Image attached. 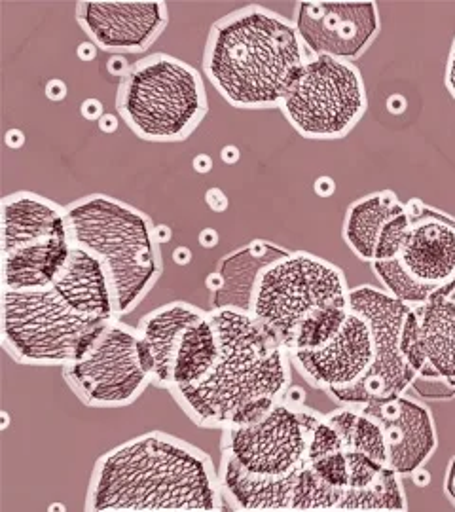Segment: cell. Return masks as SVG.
Wrapping results in <instances>:
<instances>
[{"label":"cell","instance_id":"7402d4cb","mask_svg":"<svg viewBox=\"0 0 455 512\" xmlns=\"http://www.w3.org/2000/svg\"><path fill=\"white\" fill-rule=\"evenodd\" d=\"M418 313L421 344L427 368L416 374L442 378L455 385V302L446 294H437L425 304L414 306Z\"/></svg>","mask_w":455,"mask_h":512},{"label":"cell","instance_id":"ba28073f","mask_svg":"<svg viewBox=\"0 0 455 512\" xmlns=\"http://www.w3.org/2000/svg\"><path fill=\"white\" fill-rule=\"evenodd\" d=\"M279 109L304 139H342L368 110L363 74L349 61L311 57Z\"/></svg>","mask_w":455,"mask_h":512},{"label":"cell","instance_id":"6da1fadb","mask_svg":"<svg viewBox=\"0 0 455 512\" xmlns=\"http://www.w3.org/2000/svg\"><path fill=\"white\" fill-rule=\"evenodd\" d=\"M219 471L198 446L150 431L97 459L86 511H224Z\"/></svg>","mask_w":455,"mask_h":512},{"label":"cell","instance_id":"f546056e","mask_svg":"<svg viewBox=\"0 0 455 512\" xmlns=\"http://www.w3.org/2000/svg\"><path fill=\"white\" fill-rule=\"evenodd\" d=\"M319 480L327 486L346 495L349 486V463H347L346 450H336L323 456L306 458L304 461Z\"/></svg>","mask_w":455,"mask_h":512},{"label":"cell","instance_id":"277c9868","mask_svg":"<svg viewBox=\"0 0 455 512\" xmlns=\"http://www.w3.org/2000/svg\"><path fill=\"white\" fill-rule=\"evenodd\" d=\"M74 245L97 256L109 270L120 319L135 310L162 275L160 239L143 211L107 194L67 205Z\"/></svg>","mask_w":455,"mask_h":512},{"label":"cell","instance_id":"ffe728a7","mask_svg":"<svg viewBox=\"0 0 455 512\" xmlns=\"http://www.w3.org/2000/svg\"><path fill=\"white\" fill-rule=\"evenodd\" d=\"M298 471L289 476L255 475L243 469L230 454L222 452L219 478L224 501L228 499L236 511H292Z\"/></svg>","mask_w":455,"mask_h":512},{"label":"cell","instance_id":"e0dca14e","mask_svg":"<svg viewBox=\"0 0 455 512\" xmlns=\"http://www.w3.org/2000/svg\"><path fill=\"white\" fill-rule=\"evenodd\" d=\"M203 313L198 306L177 300L146 313L139 321V355L154 387L169 391L182 332Z\"/></svg>","mask_w":455,"mask_h":512},{"label":"cell","instance_id":"603a6c76","mask_svg":"<svg viewBox=\"0 0 455 512\" xmlns=\"http://www.w3.org/2000/svg\"><path fill=\"white\" fill-rule=\"evenodd\" d=\"M404 209V203L391 190H380L364 196L347 207L342 236L347 247L363 262L374 260L376 243L383 224Z\"/></svg>","mask_w":455,"mask_h":512},{"label":"cell","instance_id":"9a60e30c","mask_svg":"<svg viewBox=\"0 0 455 512\" xmlns=\"http://www.w3.org/2000/svg\"><path fill=\"white\" fill-rule=\"evenodd\" d=\"M359 408L380 425L389 469L397 475L414 476L433 458L438 446L437 425L425 404L402 393Z\"/></svg>","mask_w":455,"mask_h":512},{"label":"cell","instance_id":"2e32d148","mask_svg":"<svg viewBox=\"0 0 455 512\" xmlns=\"http://www.w3.org/2000/svg\"><path fill=\"white\" fill-rule=\"evenodd\" d=\"M289 357L308 384L325 393L357 384L374 361L370 323L351 310L344 327L323 348L292 351Z\"/></svg>","mask_w":455,"mask_h":512},{"label":"cell","instance_id":"cb8c5ba5","mask_svg":"<svg viewBox=\"0 0 455 512\" xmlns=\"http://www.w3.org/2000/svg\"><path fill=\"white\" fill-rule=\"evenodd\" d=\"M219 355V329L211 311H205L182 332L181 344L171 372L169 391L200 384L219 361Z\"/></svg>","mask_w":455,"mask_h":512},{"label":"cell","instance_id":"836d02e7","mask_svg":"<svg viewBox=\"0 0 455 512\" xmlns=\"http://www.w3.org/2000/svg\"><path fill=\"white\" fill-rule=\"evenodd\" d=\"M444 492H446L448 499L452 501V505L455 507V458H452V461L448 463V469H446Z\"/></svg>","mask_w":455,"mask_h":512},{"label":"cell","instance_id":"83f0119b","mask_svg":"<svg viewBox=\"0 0 455 512\" xmlns=\"http://www.w3.org/2000/svg\"><path fill=\"white\" fill-rule=\"evenodd\" d=\"M344 494L319 480L304 463L296 475L292 511H338Z\"/></svg>","mask_w":455,"mask_h":512},{"label":"cell","instance_id":"5bb4252c","mask_svg":"<svg viewBox=\"0 0 455 512\" xmlns=\"http://www.w3.org/2000/svg\"><path fill=\"white\" fill-rule=\"evenodd\" d=\"M410 228L399 262L418 283L446 293L455 283V219L421 200H410Z\"/></svg>","mask_w":455,"mask_h":512},{"label":"cell","instance_id":"52a82bcc","mask_svg":"<svg viewBox=\"0 0 455 512\" xmlns=\"http://www.w3.org/2000/svg\"><path fill=\"white\" fill-rule=\"evenodd\" d=\"M342 268L308 251H289L256 281L251 313L289 351L300 325L315 311L349 306Z\"/></svg>","mask_w":455,"mask_h":512},{"label":"cell","instance_id":"8992f818","mask_svg":"<svg viewBox=\"0 0 455 512\" xmlns=\"http://www.w3.org/2000/svg\"><path fill=\"white\" fill-rule=\"evenodd\" d=\"M109 321L80 313L55 285L2 289V346L21 365L67 366Z\"/></svg>","mask_w":455,"mask_h":512},{"label":"cell","instance_id":"1f68e13d","mask_svg":"<svg viewBox=\"0 0 455 512\" xmlns=\"http://www.w3.org/2000/svg\"><path fill=\"white\" fill-rule=\"evenodd\" d=\"M412 391H416V395L425 399V401H452L455 399V385L442 380V378H425V376H414Z\"/></svg>","mask_w":455,"mask_h":512},{"label":"cell","instance_id":"ac0fdd59","mask_svg":"<svg viewBox=\"0 0 455 512\" xmlns=\"http://www.w3.org/2000/svg\"><path fill=\"white\" fill-rule=\"evenodd\" d=\"M57 238H73L67 207L27 190L2 198V255Z\"/></svg>","mask_w":455,"mask_h":512},{"label":"cell","instance_id":"3957f363","mask_svg":"<svg viewBox=\"0 0 455 512\" xmlns=\"http://www.w3.org/2000/svg\"><path fill=\"white\" fill-rule=\"evenodd\" d=\"M209 311L219 329V361L200 384L169 393L196 425L226 429L245 406L285 399L291 387V357L251 311Z\"/></svg>","mask_w":455,"mask_h":512},{"label":"cell","instance_id":"f1b7e54d","mask_svg":"<svg viewBox=\"0 0 455 512\" xmlns=\"http://www.w3.org/2000/svg\"><path fill=\"white\" fill-rule=\"evenodd\" d=\"M408 228H410V215H408L406 205H404L402 211L393 215L391 219L383 224L372 262H385V260L399 258L406 236H408Z\"/></svg>","mask_w":455,"mask_h":512},{"label":"cell","instance_id":"484cf974","mask_svg":"<svg viewBox=\"0 0 455 512\" xmlns=\"http://www.w3.org/2000/svg\"><path fill=\"white\" fill-rule=\"evenodd\" d=\"M349 313V306H330L315 311L300 325V329L296 330L289 346V353L323 348L344 327Z\"/></svg>","mask_w":455,"mask_h":512},{"label":"cell","instance_id":"d6986e66","mask_svg":"<svg viewBox=\"0 0 455 512\" xmlns=\"http://www.w3.org/2000/svg\"><path fill=\"white\" fill-rule=\"evenodd\" d=\"M287 253V249L273 245L272 241L253 239L245 247L224 256L217 270L207 277L211 310L237 308L251 311L258 277L272 262Z\"/></svg>","mask_w":455,"mask_h":512},{"label":"cell","instance_id":"d6a6232c","mask_svg":"<svg viewBox=\"0 0 455 512\" xmlns=\"http://www.w3.org/2000/svg\"><path fill=\"white\" fill-rule=\"evenodd\" d=\"M444 82H446V88L450 95L454 97L455 101V38L452 42V48H450V54H448V63H446V76H444Z\"/></svg>","mask_w":455,"mask_h":512},{"label":"cell","instance_id":"e575fe53","mask_svg":"<svg viewBox=\"0 0 455 512\" xmlns=\"http://www.w3.org/2000/svg\"><path fill=\"white\" fill-rule=\"evenodd\" d=\"M442 294H446V296H448V298H450V300H454V302H455V283H454V285H452V287H450V289H448V291H446V293H442Z\"/></svg>","mask_w":455,"mask_h":512},{"label":"cell","instance_id":"8fae6325","mask_svg":"<svg viewBox=\"0 0 455 512\" xmlns=\"http://www.w3.org/2000/svg\"><path fill=\"white\" fill-rule=\"evenodd\" d=\"M323 414L304 404L279 401L253 425L222 429V452L260 476H289L308 456L311 429Z\"/></svg>","mask_w":455,"mask_h":512},{"label":"cell","instance_id":"4316f807","mask_svg":"<svg viewBox=\"0 0 455 512\" xmlns=\"http://www.w3.org/2000/svg\"><path fill=\"white\" fill-rule=\"evenodd\" d=\"M372 272L380 279L383 285V291L391 294L393 298L401 300L408 306H419L429 302L431 298L437 296V291L425 287L418 283L412 275L408 274L401 266V262L395 260H385V262H372Z\"/></svg>","mask_w":455,"mask_h":512},{"label":"cell","instance_id":"7c38bea8","mask_svg":"<svg viewBox=\"0 0 455 512\" xmlns=\"http://www.w3.org/2000/svg\"><path fill=\"white\" fill-rule=\"evenodd\" d=\"M294 29L313 57L353 63L380 35L376 2L306 0L294 6Z\"/></svg>","mask_w":455,"mask_h":512},{"label":"cell","instance_id":"4dcf8cb0","mask_svg":"<svg viewBox=\"0 0 455 512\" xmlns=\"http://www.w3.org/2000/svg\"><path fill=\"white\" fill-rule=\"evenodd\" d=\"M399 344H401L404 361L416 374H421L427 368V359H425V351H423V344H421L418 313L414 311V308H410V311L404 317Z\"/></svg>","mask_w":455,"mask_h":512},{"label":"cell","instance_id":"30bf717a","mask_svg":"<svg viewBox=\"0 0 455 512\" xmlns=\"http://www.w3.org/2000/svg\"><path fill=\"white\" fill-rule=\"evenodd\" d=\"M349 308L361 313L370 323L374 361L357 384L330 391V399L342 406H364L406 393L416 372L404 361L399 342L404 317L412 306L382 289L361 285L351 289Z\"/></svg>","mask_w":455,"mask_h":512},{"label":"cell","instance_id":"7a4b0ae2","mask_svg":"<svg viewBox=\"0 0 455 512\" xmlns=\"http://www.w3.org/2000/svg\"><path fill=\"white\" fill-rule=\"evenodd\" d=\"M306 61L291 19L251 4L211 25L203 71L228 105L272 109L281 107Z\"/></svg>","mask_w":455,"mask_h":512},{"label":"cell","instance_id":"44dd1931","mask_svg":"<svg viewBox=\"0 0 455 512\" xmlns=\"http://www.w3.org/2000/svg\"><path fill=\"white\" fill-rule=\"evenodd\" d=\"M73 238L27 245L2 255V289L31 291L54 285L69 264Z\"/></svg>","mask_w":455,"mask_h":512},{"label":"cell","instance_id":"d4e9b609","mask_svg":"<svg viewBox=\"0 0 455 512\" xmlns=\"http://www.w3.org/2000/svg\"><path fill=\"white\" fill-rule=\"evenodd\" d=\"M401 478L393 469H387L372 488L344 495L338 511H408Z\"/></svg>","mask_w":455,"mask_h":512},{"label":"cell","instance_id":"4fadbf2b","mask_svg":"<svg viewBox=\"0 0 455 512\" xmlns=\"http://www.w3.org/2000/svg\"><path fill=\"white\" fill-rule=\"evenodd\" d=\"M76 21L97 48L112 54H141L164 33L169 10L158 0H91L76 6Z\"/></svg>","mask_w":455,"mask_h":512},{"label":"cell","instance_id":"9c48e42d","mask_svg":"<svg viewBox=\"0 0 455 512\" xmlns=\"http://www.w3.org/2000/svg\"><path fill=\"white\" fill-rule=\"evenodd\" d=\"M67 384L95 408H122L135 403L152 385L139 355L137 327L112 319L93 334L86 349L63 366Z\"/></svg>","mask_w":455,"mask_h":512},{"label":"cell","instance_id":"5b68a950","mask_svg":"<svg viewBox=\"0 0 455 512\" xmlns=\"http://www.w3.org/2000/svg\"><path fill=\"white\" fill-rule=\"evenodd\" d=\"M116 110L139 139L181 143L205 120L209 97L198 69L175 55L152 54L124 74Z\"/></svg>","mask_w":455,"mask_h":512}]
</instances>
